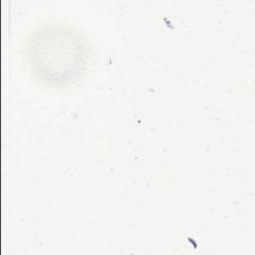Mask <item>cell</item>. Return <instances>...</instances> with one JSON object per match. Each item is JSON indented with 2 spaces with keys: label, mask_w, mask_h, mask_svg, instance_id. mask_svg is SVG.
I'll list each match as a JSON object with an SVG mask.
<instances>
[{
  "label": "cell",
  "mask_w": 255,
  "mask_h": 255,
  "mask_svg": "<svg viewBox=\"0 0 255 255\" xmlns=\"http://www.w3.org/2000/svg\"><path fill=\"white\" fill-rule=\"evenodd\" d=\"M26 60L34 78L50 87L76 83L92 60L86 37L72 27L49 23L33 31L26 43Z\"/></svg>",
  "instance_id": "1"
}]
</instances>
